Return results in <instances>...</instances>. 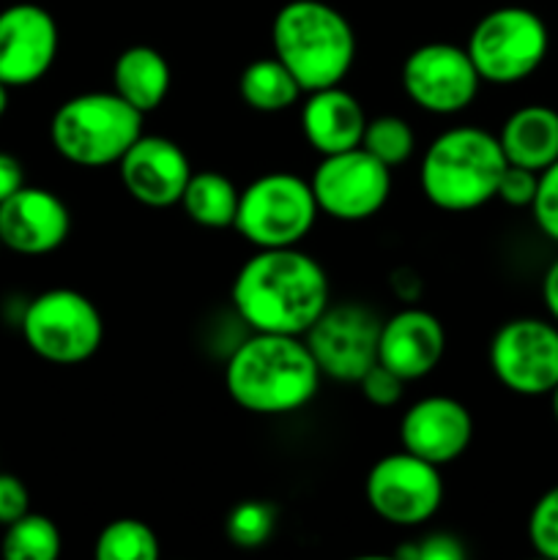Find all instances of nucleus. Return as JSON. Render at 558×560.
Returning a JSON list of instances; mask_svg holds the SVG:
<instances>
[{
  "label": "nucleus",
  "instance_id": "nucleus-14",
  "mask_svg": "<svg viewBox=\"0 0 558 560\" xmlns=\"http://www.w3.org/2000/svg\"><path fill=\"white\" fill-rule=\"evenodd\" d=\"M58 22L44 5L14 3L0 11V82L36 85L58 58Z\"/></svg>",
  "mask_w": 558,
  "mask_h": 560
},
{
  "label": "nucleus",
  "instance_id": "nucleus-21",
  "mask_svg": "<svg viewBox=\"0 0 558 560\" xmlns=\"http://www.w3.org/2000/svg\"><path fill=\"white\" fill-rule=\"evenodd\" d=\"M170 82H173V71H170L167 58L159 49L146 47V44H135V47L124 49L115 58V93L120 98H126L131 107L140 109L142 115L162 107V102L170 93Z\"/></svg>",
  "mask_w": 558,
  "mask_h": 560
},
{
  "label": "nucleus",
  "instance_id": "nucleus-33",
  "mask_svg": "<svg viewBox=\"0 0 558 560\" xmlns=\"http://www.w3.org/2000/svg\"><path fill=\"white\" fill-rule=\"evenodd\" d=\"M416 547H419V560H463L468 556L463 541L454 534H443V530L427 534L425 539L416 541Z\"/></svg>",
  "mask_w": 558,
  "mask_h": 560
},
{
  "label": "nucleus",
  "instance_id": "nucleus-29",
  "mask_svg": "<svg viewBox=\"0 0 558 560\" xmlns=\"http://www.w3.org/2000/svg\"><path fill=\"white\" fill-rule=\"evenodd\" d=\"M531 213H534V222L542 235L558 244V159L539 173Z\"/></svg>",
  "mask_w": 558,
  "mask_h": 560
},
{
  "label": "nucleus",
  "instance_id": "nucleus-12",
  "mask_svg": "<svg viewBox=\"0 0 558 560\" xmlns=\"http://www.w3.org/2000/svg\"><path fill=\"white\" fill-rule=\"evenodd\" d=\"M399 80L410 102L432 115L463 113L474 104L481 88V77L468 49L449 42L416 47L405 58Z\"/></svg>",
  "mask_w": 558,
  "mask_h": 560
},
{
  "label": "nucleus",
  "instance_id": "nucleus-36",
  "mask_svg": "<svg viewBox=\"0 0 558 560\" xmlns=\"http://www.w3.org/2000/svg\"><path fill=\"white\" fill-rule=\"evenodd\" d=\"M9 91L11 88H5L3 82H0V118H3L5 109H9Z\"/></svg>",
  "mask_w": 558,
  "mask_h": 560
},
{
  "label": "nucleus",
  "instance_id": "nucleus-17",
  "mask_svg": "<svg viewBox=\"0 0 558 560\" xmlns=\"http://www.w3.org/2000/svg\"><path fill=\"white\" fill-rule=\"evenodd\" d=\"M474 438V419L460 399L432 394L410 405L399 421L405 452L432 465H449L465 454Z\"/></svg>",
  "mask_w": 558,
  "mask_h": 560
},
{
  "label": "nucleus",
  "instance_id": "nucleus-26",
  "mask_svg": "<svg viewBox=\"0 0 558 560\" xmlns=\"http://www.w3.org/2000/svg\"><path fill=\"white\" fill-rule=\"evenodd\" d=\"M361 148L370 151L388 170H394L414 156L416 135L408 120L399 118V115H377V118L367 120Z\"/></svg>",
  "mask_w": 558,
  "mask_h": 560
},
{
  "label": "nucleus",
  "instance_id": "nucleus-38",
  "mask_svg": "<svg viewBox=\"0 0 558 560\" xmlns=\"http://www.w3.org/2000/svg\"><path fill=\"white\" fill-rule=\"evenodd\" d=\"M0 249H3V244H0Z\"/></svg>",
  "mask_w": 558,
  "mask_h": 560
},
{
  "label": "nucleus",
  "instance_id": "nucleus-19",
  "mask_svg": "<svg viewBox=\"0 0 558 560\" xmlns=\"http://www.w3.org/2000/svg\"><path fill=\"white\" fill-rule=\"evenodd\" d=\"M364 107L342 85H328L306 93V102L301 107V131L321 156L359 148L364 140Z\"/></svg>",
  "mask_w": 558,
  "mask_h": 560
},
{
  "label": "nucleus",
  "instance_id": "nucleus-32",
  "mask_svg": "<svg viewBox=\"0 0 558 560\" xmlns=\"http://www.w3.org/2000/svg\"><path fill=\"white\" fill-rule=\"evenodd\" d=\"M31 512V492L14 474H0V525H11Z\"/></svg>",
  "mask_w": 558,
  "mask_h": 560
},
{
  "label": "nucleus",
  "instance_id": "nucleus-31",
  "mask_svg": "<svg viewBox=\"0 0 558 560\" xmlns=\"http://www.w3.org/2000/svg\"><path fill=\"white\" fill-rule=\"evenodd\" d=\"M536 184H539V173L528 167H518V164H507L501 180H498V195L507 206L512 208H531L536 195Z\"/></svg>",
  "mask_w": 558,
  "mask_h": 560
},
{
  "label": "nucleus",
  "instance_id": "nucleus-6",
  "mask_svg": "<svg viewBox=\"0 0 558 560\" xmlns=\"http://www.w3.org/2000/svg\"><path fill=\"white\" fill-rule=\"evenodd\" d=\"M465 49L481 82L518 85L545 63L550 31L536 11L525 5H501L476 22Z\"/></svg>",
  "mask_w": 558,
  "mask_h": 560
},
{
  "label": "nucleus",
  "instance_id": "nucleus-37",
  "mask_svg": "<svg viewBox=\"0 0 558 560\" xmlns=\"http://www.w3.org/2000/svg\"><path fill=\"white\" fill-rule=\"evenodd\" d=\"M550 408H553V419H556L558 424V386L550 392Z\"/></svg>",
  "mask_w": 558,
  "mask_h": 560
},
{
  "label": "nucleus",
  "instance_id": "nucleus-34",
  "mask_svg": "<svg viewBox=\"0 0 558 560\" xmlns=\"http://www.w3.org/2000/svg\"><path fill=\"white\" fill-rule=\"evenodd\" d=\"M25 186V170H22V162L11 153L0 151V206L9 200L11 195Z\"/></svg>",
  "mask_w": 558,
  "mask_h": 560
},
{
  "label": "nucleus",
  "instance_id": "nucleus-9",
  "mask_svg": "<svg viewBox=\"0 0 558 560\" xmlns=\"http://www.w3.org/2000/svg\"><path fill=\"white\" fill-rule=\"evenodd\" d=\"M367 503L372 512L397 528H419L430 523L443 503V479L438 465L410 452L377 459L367 474Z\"/></svg>",
  "mask_w": 558,
  "mask_h": 560
},
{
  "label": "nucleus",
  "instance_id": "nucleus-8",
  "mask_svg": "<svg viewBox=\"0 0 558 560\" xmlns=\"http://www.w3.org/2000/svg\"><path fill=\"white\" fill-rule=\"evenodd\" d=\"M22 339L38 359L71 366L91 359L104 339V320L85 293L53 288L27 304L20 320Z\"/></svg>",
  "mask_w": 558,
  "mask_h": 560
},
{
  "label": "nucleus",
  "instance_id": "nucleus-23",
  "mask_svg": "<svg viewBox=\"0 0 558 560\" xmlns=\"http://www.w3.org/2000/svg\"><path fill=\"white\" fill-rule=\"evenodd\" d=\"M241 98L246 107L257 109V113H282L290 109L301 98V85L288 66L271 55V58H257L241 71L239 80Z\"/></svg>",
  "mask_w": 558,
  "mask_h": 560
},
{
  "label": "nucleus",
  "instance_id": "nucleus-35",
  "mask_svg": "<svg viewBox=\"0 0 558 560\" xmlns=\"http://www.w3.org/2000/svg\"><path fill=\"white\" fill-rule=\"evenodd\" d=\"M542 301H545L547 315L558 323V260H553L542 277Z\"/></svg>",
  "mask_w": 558,
  "mask_h": 560
},
{
  "label": "nucleus",
  "instance_id": "nucleus-2",
  "mask_svg": "<svg viewBox=\"0 0 558 560\" xmlns=\"http://www.w3.org/2000/svg\"><path fill=\"white\" fill-rule=\"evenodd\" d=\"M321 375L304 337L252 331V337L230 353L224 388L230 399L249 413L288 416L315 399Z\"/></svg>",
  "mask_w": 558,
  "mask_h": 560
},
{
  "label": "nucleus",
  "instance_id": "nucleus-10",
  "mask_svg": "<svg viewBox=\"0 0 558 560\" xmlns=\"http://www.w3.org/2000/svg\"><path fill=\"white\" fill-rule=\"evenodd\" d=\"M490 370L520 397H545L558 386V326L542 317L507 320L490 342Z\"/></svg>",
  "mask_w": 558,
  "mask_h": 560
},
{
  "label": "nucleus",
  "instance_id": "nucleus-1",
  "mask_svg": "<svg viewBox=\"0 0 558 560\" xmlns=\"http://www.w3.org/2000/svg\"><path fill=\"white\" fill-rule=\"evenodd\" d=\"M235 315L263 334L304 337L332 304L326 268L299 246L257 249L235 273Z\"/></svg>",
  "mask_w": 558,
  "mask_h": 560
},
{
  "label": "nucleus",
  "instance_id": "nucleus-11",
  "mask_svg": "<svg viewBox=\"0 0 558 560\" xmlns=\"http://www.w3.org/2000/svg\"><path fill=\"white\" fill-rule=\"evenodd\" d=\"M310 184L321 213L337 222H364L388 202L392 170L359 145L323 156Z\"/></svg>",
  "mask_w": 558,
  "mask_h": 560
},
{
  "label": "nucleus",
  "instance_id": "nucleus-4",
  "mask_svg": "<svg viewBox=\"0 0 558 560\" xmlns=\"http://www.w3.org/2000/svg\"><path fill=\"white\" fill-rule=\"evenodd\" d=\"M507 156L496 135L479 126L441 131L421 156L419 186L441 211H476L498 195Z\"/></svg>",
  "mask_w": 558,
  "mask_h": 560
},
{
  "label": "nucleus",
  "instance_id": "nucleus-18",
  "mask_svg": "<svg viewBox=\"0 0 558 560\" xmlns=\"http://www.w3.org/2000/svg\"><path fill=\"white\" fill-rule=\"evenodd\" d=\"M446 331L432 312L408 306L381 323L377 337V364L408 381L430 375L443 359Z\"/></svg>",
  "mask_w": 558,
  "mask_h": 560
},
{
  "label": "nucleus",
  "instance_id": "nucleus-24",
  "mask_svg": "<svg viewBox=\"0 0 558 560\" xmlns=\"http://www.w3.org/2000/svg\"><path fill=\"white\" fill-rule=\"evenodd\" d=\"M0 552L5 560H55L60 556L58 525L44 514H22L20 520L5 525Z\"/></svg>",
  "mask_w": 558,
  "mask_h": 560
},
{
  "label": "nucleus",
  "instance_id": "nucleus-13",
  "mask_svg": "<svg viewBox=\"0 0 558 560\" xmlns=\"http://www.w3.org/2000/svg\"><path fill=\"white\" fill-rule=\"evenodd\" d=\"M381 323L370 306L328 304V310L304 334V342L323 375L332 381L359 383V377L377 364Z\"/></svg>",
  "mask_w": 558,
  "mask_h": 560
},
{
  "label": "nucleus",
  "instance_id": "nucleus-7",
  "mask_svg": "<svg viewBox=\"0 0 558 560\" xmlns=\"http://www.w3.org/2000/svg\"><path fill=\"white\" fill-rule=\"evenodd\" d=\"M321 213L310 180L293 173H266L241 189L235 224L255 249L299 246Z\"/></svg>",
  "mask_w": 558,
  "mask_h": 560
},
{
  "label": "nucleus",
  "instance_id": "nucleus-20",
  "mask_svg": "<svg viewBox=\"0 0 558 560\" xmlns=\"http://www.w3.org/2000/svg\"><path fill=\"white\" fill-rule=\"evenodd\" d=\"M498 142L509 164L542 173L558 159V113L545 104L514 109L503 120Z\"/></svg>",
  "mask_w": 558,
  "mask_h": 560
},
{
  "label": "nucleus",
  "instance_id": "nucleus-5",
  "mask_svg": "<svg viewBox=\"0 0 558 560\" xmlns=\"http://www.w3.org/2000/svg\"><path fill=\"white\" fill-rule=\"evenodd\" d=\"M146 115L115 91L71 96L49 120L53 148L77 167H109L140 140Z\"/></svg>",
  "mask_w": 558,
  "mask_h": 560
},
{
  "label": "nucleus",
  "instance_id": "nucleus-16",
  "mask_svg": "<svg viewBox=\"0 0 558 560\" xmlns=\"http://www.w3.org/2000/svg\"><path fill=\"white\" fill-rule=\"evenodd\" d=\"M120 180L137 202L148 208L178 206L191 178L184 148L162 135H140V140L118 162Z\"/></svg>",
  "mask_w": 558,
  "mask_h": 560
},
{
  "label": "nucleus",
  "instance_id": "nucleus-28",
  "mask_svg": "<svg viewBox=\"0 0 558 560\" xmlns=\"http://www.w3.org/2000/svg\"><path fill=\"white\" fill-rule=\"evenodd\" d=\"M528 541L536 556L558 560V485L550 487L531 509Z\"/></svg>",
  "mask_w": 558,
  "mask_h": 560
},
{
  "label": "nucleus",
  "instance_id": "nucleus-30",
  "mask_svg": "<svg viewBox=\"0 0 558 560\" xmlns=\"http://www.w3.org/2000/svg\"><path fill=\"white\" fill-rule=\"evenodd\" d=\"M359 392L375 408H394V405L403 399L405 394V381L399 375H394L392 370H386L383 364H372L364 375L359 377Z\"/></svg>",
  "mask_w": 558,
  "mask_h": 560
},
{
  "label": "nucleus",
  "instance_id": "nucleus-3",
  "mask_svg": "<svg viewBox=\"0 0 558 560\" xmlns=\"http://www.w3.org/2000/svg\"><path fill=\"white\" fill-rule=\"evenodd\" d=\"M274 55L301 91L339 85L356 60V33L345 14L323 0H290L271 22Z\"/></svg>",
  "mask_w": 558,
  "mask_h": 560
},
{
  "label": "nucleus",
  "instance_id": "nucleus-15",
  "mask_svg": "<svg viewBox=\"0 0 558 560\" xmlns=\"http://www.w3.org/2000/svg\"><path fill=\"white\" fill-rule=\"evenodd\" d=\"M71 233V213L55 191L22 186L0 206V244L22 257H44L63 246Z\"/></svg>",
  "mask_w": 558,
  "mask_h": 560
},
{
  "label": "nucleus",
  "instance_id": "nucleus-22",
  "mask_svg": "<svg viewBox=\"0 0 558 560\" xmlns=\"http://www.w3.org/2000/svg\"><path fill=\"white\" fill-rule=\"evenodd\" d=\"M241 189H235L233 180L213 170L191 173L178 206L195 224L208 230H224L235 224L239 213Z\"/></svg>",
  "mask_w": 558,
  "mask_h": 560
},
{
  "label": "nucleus",
  "instance_id": "nucleus-27",
  "mask_svg": "<svg viewBox=\"0 0 558 560\" xmlns=\"http://www.w3.org/2000/svg\"><path fill=\"white\" fill-rule=\"evenodd\" d=\"M228 539L239 547H260L277 528V512L263 501H244L228 514Z\"/></svg>",
  "mask_w": 558,
  "mask_h": 560
},
{
  "label": "nucleus",
  "instance_id": "nucleus-25",
  "mask_svg": "<svg viewBox=\"0 0 558 560\" xmlns=\"http://www.w3.org/2000/svg\"><path fill=\"white\" fill-rule=\"evenodd\" d=\"M159 552L162 550L151 525L131 517L104 525L93 545V556L98 560H156Z\"/></svg>",
  "mask_w": 558,
  "mask_h": 560
}]
</instances>
